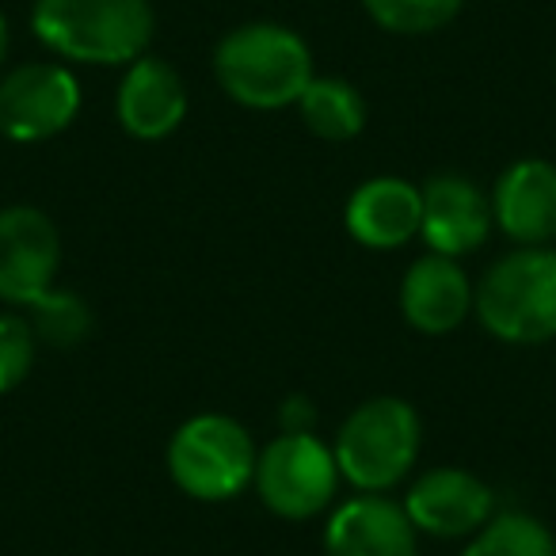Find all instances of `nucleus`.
Returning a JSON list of instances; mask_svg holds the SVG:
<instances>
[{
    "instance_id": "nucleus-1",
    "label": "nucleus",
    "mask_w": 556,
    "mask_h": 556,
    "mask_svg": "<svg viewBox=\"0 0 556 556\" xmlns=\"http://www.w3.org/2000/svg\"><path fill=\"white\" fill-rule=\"evenodd\" d=\"M31 27L70 62L130 65L146 58L156 16L149 0H35Z\"/></svg>"
},
{
    "instance_id": "nucleus-2",
    "label": "nucleus",
    "mask_w": 556,
    "mask_h": 556,
    "mask_svg": "<svg viewBox=\"0 0 556 556\" xmlns=\"http://www.w3.org/2000/svg\"><path fill=\"white\" fill-rule=\"evenodd\" d=\"M214 73L232 103L278 111L298 103L313 80V50L282 24H244L217 42Z\"/></svg>"
},
{
    "instance_id": "nucleus-3",
    "label": "nucleus",
    "mask_w": 556,
    "mask_h": 556,
    "mask_svg": "<svg viewBox=\"0 0 556 556\" xmlns=\"http://www.w3.org/2000/svg\"><path fill=\"white\" fill-rule=\"evenodd\" d=\"M480 325L503 343L556 340V252L553 248H518L488 267L472 294Z\"/></svg>"
},
{
    "instance_id": "nucleus-4",
    "label": "nucleus",
    "mask_w": 556,
    "mask_h": 556,
    "mask_svg": "<svg viewBox=\"0 0 556 556\" xmlns=\"http://www.w3.org/2000/svg\"><path fill=\"white\" fill-rule=\"evenodd\" d=\"M424 442V427L408 401L374 396L348 416L336 439V465L358 492H389L412 472Z\"/></svg>"
},
{
    "instance_id": "nucleus-5",
    "label": "nucleus",
    "mask_w": 556,
    "mask_h": 556,
    "mask_svg": "<svg viewBox=\"0 0 556 556\" xmlns=\"http://www.w3.org/2000/svg\"><path fill=\"white\" fill-rule=\"evenodd\" d=\"M255 442L232 416H194L172 434L168 472L179 492L202 503L237 500L255 480Z\"/></svg>"
},
{
    "instance_id": "nucleus-6",
    "label": "nucleus",
    "mask_w": 556,
    "mask_h": 556,
    "mask_svg": "<svg viewBox=\"0 0 556 556\" xmlns=\"http://www.w3.org/2000/svg\"><path fill=\"white\" fill-rule=\"evenodd\" d=\"M252 484L267 510L302 522V518L320 515L336 500L340 465L313 431H287L260 454Z\"/></svg>"
},
{
    "instance_id": "nucleus-7",
    "label": "nucleus",
    "mask_w": 556,
    "mask_h": 556,
    "mask_svg": "<svg viewBox=\"0 0 556 556\" xmlns=\"http://www.w3.org/2000/svg\"><path fill=\"white\" fill-rule=\"evenodd\" d=\"M80 111V85L65 65L27 62L0 80V134L9 141H47L70 130Z\"/></svg>"
},
{
    "instance_id": "nucleus-8",
    "label": "nucleus",
    "mask_w": 556,
    "mask_h": 556,
    "mask_svg": "<svg viewBox=\"0 0 556 556\" xmlns=\"http://www.w3.org/2000/svg\"><path fill=\"white\" fill-rule=\"evenodd\" d=\"M62 267L58 225L35 206L0 210V302L35 305L54 290Z\"/></svg>"
},
{
    "instance_id": "nucleus-9",
    "label": "nucleus",
    "mask_w": 556,
    "mask_h": 556,
    "mask_svg": "<svg viewBox=\"0 0 556 556\" xmlns=\"http://www.w3.org/2000/svg\"><path fill=\"white\" fill-rule=\"evenodd\" d=\"M412 526L431 538H469L488 526L495 510V495L477 472L465 469H431L416 480L404 500Z\"/></svg>"
},
{
    "instance_id": "nucleus-10",
    "label": "nucleus",
    "mask_w": 556,
    "mask_h": 556,
    "mask_svg": "<svg viewBox=\"0 0 556 556\" xmlns=\"http://www.w3.org/2000/svg\"><path fill=\"white\" fill-rule=\"evenodd\" d=\"M325 556H419L416 526L404 503L381 492L351 495L328 518Z\"/></svg>"
},
{
    "instance_id": "nucleus-11",
    "label": "nucleus",
    "mask_w": 556,
    "mask_h": 556,
    "mask_svg": "<svg viewBox=\"0 0 556 556\" xmlns=\"http://www.w3.org/2000/svg\"><path fill=\"white\" fill-rule=\"evenodd\" d=\"M492 199L480 191L472 179L465 176H434L424 184V225L419 237L427 248L439 255H469L484 248L488 232H492Z\"/></svg>"
},
{
    "instance_id": "nucleus-12",
    "label": "nucleus",
    "mask_w": 556,
    "mask_h": 556,
    "mask_svg": "<svg viewBox=\"0 0 556 556\" xmlns=\"http://www.w3.org/2000/svg\"><path fill=\"white\" fill-rule=\"evenodd\" d=\"M115 115L138 141H161L176 134L187 118V85L176 65L149 54L130 62L115 96Z\"/></svg>"
},
{
    "instance_id": "nucleus-13",
    "label": "nucleus",
    "mask_w": 556,
    "mask_h": 556,
    "mask_svg": "<svg viewBox=\"0 0 556 556\" xmlns=\"http://www.w3.org/2000/svg\"><path fill=\"white\" fill-rule=\"evenodd\" d=\"M492 217L522 248H541L556 237V164L518 161L492 191Z\"/></svg>"
},
{
    "instance_id": "nucleus-14",
    "label": "nucleus",
    "mask_w": 556,
    "mask_h": 556,
    "mask_svg": "<svg viewBox=\"0 0 556 556\" xmlns=\"http://www.w3.org/2000/svg\"><path fill=\"white\" fill-rule=\"evenodd\" d=\"M472 287L457 260L439 252L419 255L401 282V313L416 332L446 336L469 317Z\"/></svg>"
},
{
    "instance_id": "nucleus-15",
    "label": "nucleus",
    "mask_w": 556,
    "mask_h": 556,
    "mask_svg": "<svg viewBox=\"0 0 556 556\" xmlns=\"http://www.w3.org/2000/svg\"><path fill=\"white\" fill-rule=\"evenodd\" d=\"M419 225H424V191L408 179H366L348 199V232L374 252L408 244L412 237H419Z\"/></svg>"
},
{
    "instance_id": "nucleus-16",
    "label": "nucleus",
    "mask_w": 556,
    "mask_h": 556,
    "mask_svg": "<svg viewBox=\"0 0 556 556\" xmlns=\"http://www.w3.org/2000/svg\"><path fill=\"white\" fill-rule=\"evenodd\" d=\"M305 126L325 141H351L366 126V100L355 85L340 77H313L298 96Z\"/></svg>"
},
{
    "instance_id": "nucleus-17",
    "label": "nucleus",
    "mask_w": 556,
    "mask_h": 556,
    "mask_svg": "<svg viewBox=\"0 0 556 556\" xmlns=\"http://www.w3.org/2000/svg\"><path fill=\"white\" fill-rule=\"evenodd\" d=\"M462 556H556V538L533 515H500Z\"/></svg>"
},
{
    "instance_id": "nucleus-18",
    "label": "nucleus",
    "mask_w": 556,
    "mask_h": 556,
    "mask_svg": "<svg viewBox=\"0 0 556 556\" xmlns=\"http://www.w3.org/2000/svg\"><path fill=\"white\" fill-rule=\"evenodd\" d=\"M27 309H31L27 320H31L35 336L50 348H77L92 332V313H88L85 298L70 294V290H50Z\"/></svg>"
},
{
    "instance_id": "nucleus-19",
    "label": "nucleus",
    "mask_w": 556,
    "mask_h": 556,
    "mask_svg": "<svg viewBox=\"0 0 556 556\" xmlns=\"http://www.w3.org/2000/svg\"><path fill=\"white\" fill-rule=\"evenodd\" d=\"M374 24L393 35H431L446 27L465 0H363Z\"/></svg>"
},
{
    "instance_id": "nucleus-20",
    "label": "nucleus",
    "mask_w": 556,
    "mask_h": 556,
    "mask_svg": "<svg viewBox=\"0 0 556 556\" xmlns=\"http://www.w3.org/2000/svg\"><path fill=\"white\" fill-rule=\"evenodd\" d=\"M35 348H39V336H35L31 320L16 317V313H0V396L27 381L35 366Z\"/></svg>"
},
{
    "instance_id": "nucleus-21",
    "label": "nucleus",
    "mask_w": 556,
    "mask_h": 556,
    "mask_svg": "<svg viewBox=\"0 0 556 556\" xmlns=\"http://www.w3.org/2000/svg\"><path fill=\"white\" fill-rule=\"evenodd\" d=\"M4 54H9V20L0 16V65H4Z\"/></svg>"
}]
</instances>
